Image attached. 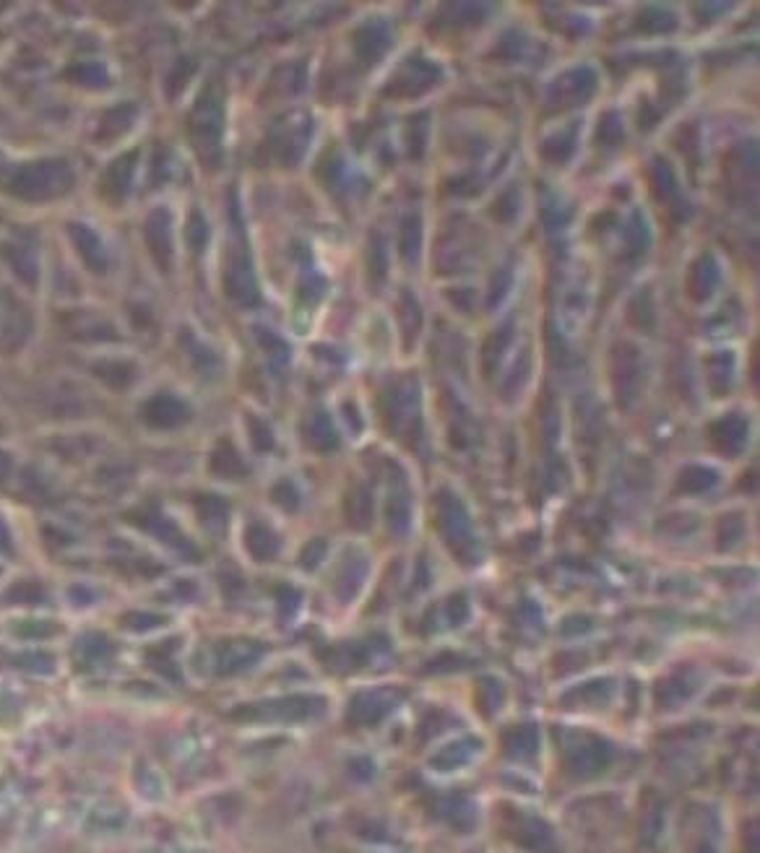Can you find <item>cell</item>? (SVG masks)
Listing matches in <instances>:
<instances>
[{
	"label": "cell",
	"mask_w": 760,
	"mask_h": 853,
	"mask_svg": "<svg viewBox=\"0 0 760 853\" xmlns=\"http://www.w3.org/2000/svg\"><path fill=\"white\" fill-rule=\"evenodd\" d=\"M74 169L66 159L47 156L11 167L3 175V188L19 200L44 203L68 193L74 188Z\"/></svg>",
	"instance_id": "1"
},
{
	"label": "cell",
	"mask_w": 760,
	"mask_h": 853,
	"mask_svg": "<svg viewBox=\"0 0 760 853\" xmlns=\"http://www.w3.org/2000/svg\"><path fill=\"white\" fill-rule=\"evenodd\" d=\"M325 710V700L320 695H286L266 702H253L235 708V718L245 721H305L316 718Z\"/></svg>",
	"instance_id": "2"
},
{
	"label": "cell",
	"mask_w": 760,
	"mask_h": 853,
	"mask_svg": "<svg viewBox=\"0 0 760 853\" xmlns=\"http://www.w3.org/2000/svg\"><path fill=\"white\" fill-rule=\"evenodd\" d=\"M58 323H60L63 333L74 341L99 344V341H118L121 339L118 325L107 315L97 310H66Z\"/></svg>",
	"instance_id": "3"
},
{
	"label": "cell",
	"mask_w": 760,
	"mask_h": 853,
	"mask_svg": "<svg viewBox=\"0 0 760 853\" xmlns=\"http://www.w3.org/2000/svg\"><path fill=\"white\" fill-rule=\"evenodd\" d=\"M263 656H266V646L258 640H245V638L224 640L216 648V671L222 677H235L240 671L253 669Z\"/></svg>",
	"instance_id": "4"
},
{
	"label": "cell",
	"mask_w": 760,
	"mask_h": 853,
	"mask_svg": "<svg viewBox=\"0 0 760 853\" xmlns=\"http://www.w3.org/2000/svg\"><path fill=\"white\" fill-rule=\"evenodd\" d=\"M68 237L79 253V258L86 263V269L91 273H107L110 271V250L105 245V239L99 237V232L83 222H71L68 224Z\"/></svg>",
	"instance_id": "5"
},
{
	"label": "cell",
	"mask_w": 760,
	"mask_h": 853,
	"mask_svg": "<svg viewBox=\"0 0 760 853\" xmlns=\"http://www.w3.org/2000/svg\"><path fill=\"white\" fill-rule=\"evenodd\" d=\"M191 419V409L177 395L160 393L141 406V422L152 429H175Z\"/></svg>",
	"instance_id": "6"
},
{
	"label": "cell",
	"mask_w": 760,
	"mask_h": 853,
	"mask_svg": "<svg viewBox=\"0 0 760 853\" xmlns=\"http://www.w3.org/2000/svg\"><path fill=\"white\" fill-rule=\"evenodd\" d=\"M401 698V690H362L349 702V718L357 724H378Z\"/></svg>",
	"instance_id": "7"
},
{
	"label": "cell",
	"mask_w": 760,
	"mask_h": 853,
	"mask_svg": "<svg viewBox=\"0 0 760 853\" xmlns=\"http://www.w3.org/2000/svg\"><path fill=\"white\" fill-rule=\"evenodd\" d=\"M144 237H146V245H149L154 261L161 269H169L172 266V224H169V214L164 208H154L146 216Z\"/></svg>",
	"instance_id": "8"
},
{
	"label": "cell",
	"mask_w": 760,
	"mask_h": 853,
	"mask_svg": "<svg viewBox=\"0 0 760 853\" xmlns=\"http://www.w3.org/2000/svg\"><path fill=\"white\" fill-rule=\"evenodd\" d=\"M136 117H138V107H136L133 102H118V105H113V107H107V110L99 115V120H97L94 138H97L99 144H113V141H118V138H122V136L133 128Z\"/></svg>",
	"instance_id": "9"
},
{
	"label": "cell",
	"mask_w": 760,
	"mask_h": 853,
	"mask_svg": "<svg viewBox=\"0 0 760 853\" xmlns=\"http://www.w3.org/2000/svg\"><path fill=\"white\" fill-rule=\"evenodd\" d=\"M136 161H138L136 152L118 156L102 175V193L107 198H115V200L125 198L133 185V177H136Z\"/></svg>",
	"instance_id": "10"
},
{
	"label": "cell",
	"mask_w": 760,
	"mask_h": 853,
	"mask_svg": "<svg viewBox=\"0 0 760 853\" xmlns=\"http://www.w3.org/2000/svg\"><path fill=\"white\" fill-rule=\"evenodd\" d=\"M29 331V317L11 297L0 294V347H16Z\"/></svg>",
	"instance_id": "11"
},
{
	"label": "cell",
	"mask_w": 760,
	"mask_h": 853,
	"mask_svg": "<svg viewBox=\"0 0 760 853\" xmlns=\"http://www.w3.org/2000/svg\"><path fill=\"white\" fill-rule=\"evenodd\" d=\"M3 258L11 266V271L16 273L19 281H24L27 286H35L40 278V261L35 255V250L24 242H8L3 245Z\"/></svg>",
	"instance_id": "12"
},
{
	"label": "cell",
	"mask_w": 760,
	"mask_h": 853,
	"mask_svg": "<svg viewBox=\"0 0 760 853\" xmlns=\"http://www.w3.org/2000/svg\"><path fill=\"white\" fill-rule=\"evenodd\" d=\"M91 372L99 383L113 390L130 388L138 378V367L130 359H99L91 364Z\"/></svg>",
	"instance_id": "13"
},
{
	"label": "cell",
	"mask_w": 760,
	"mask_h": 853,
	"mask_svg": "<svg viewBox=\"0 0 760 853\" xmlns=\"http://www.w3.org/2000/svg\"><path fill=\"white\" fill-rule=\"evenodd\" d=\"M66 78L83 89H105L110 83V71L99 60H81L66 71Z\"/></svg>",
	"instance_id": "14"
},
{
	"label": "cell",
	"mask_w": 760,
	"mask_h": 853,
	"mask_svg": "<svg viewBox=\"0 0 760 853\" xmlns=\"http://www.w3.org/2000/svg\"><path fill=\"white\" fill-rule=\"evenodd\" d=\"M47 601V591L40 581H16L11 583L3 593V604H11V606H37V604H44Z\"/></svg>",
	"instance_id": "15"
},
{
	"label": "cell",
	"mask_w": 760,
	"mask_h": 853,
	"mask_svg": "<svg viewBox=\"0 0 760 853\" xmlns=\"http://www.w3.org/2000/svg\"><path fill=\"white\" fill-rule=\"evenodd\" d=\"M245 544H247V552H250L255 560H261V562L274 560L277 552H279V536H277L271 528L261 526V523H253V526L247 528Z\"/></svg>",
	"instance_id": "16"
},
{
	"label": "cell",
	"mask_w": 760,
	"mask_h": 853,
	"mask_svg": "<svg viewBox=\"0 0 760 853\" xmlns=\"http://www.w3.org/2000/svg\"><path fill=\"white\" fill-rule=\"evenodd\" d=\"M693 693H695V677H693V674H685V671H678V674L667 677V679L659 685L656 700L664 702V705H672V702L690 700Z\"/></svg>",
	"instance_id": "17"
},
{
	"label": "cell",
	"mask_w": 760,
	"mask_h": 853,
	"mask_svg": "<svg viewBox=\"0 0 760 853\" xmlns=\"http://www.w3.org/2000/svg\"><path fill=\"white\" fill-rule=\"evenodd\" d=\"M76 653H79L83 661L99 663V661L113 659L115 646H113L110 638L102 635V632H86V635H81L79 640H76Z\"/></svg>",
	"instance_id": "18"
},
{
	"label": "cell",
	"mask_w": 760,
	"mask_h": 853,
	"mask_svg": "<svg viewBox=\"0 0 760 853\" xmlns=\"http://www.w3.org/2000/svg\"><path fill=\"white\" fill-rule=\"evenodd\" d=\"M211 471L224 479H238V476H245V464H242L240 453L230 442H219L216 450L211 453Z\"/></svg>",
	"instance_id": "19"
},
{
	"label": "cell",
	"mask_w": 760,
	"mask_h": 853,
	"mask_svg": "<svg viewBox=\"0 0 760 853\" xmlns=\"http://www.w3.org/2000/svg\"><path fill=\"white\" fill-rule=\"evenodd\" d=\"M138 526H141V528H146V531H152L157 539H161L164 544H169V546H175V549H188V546H191L188 539H183V536H180V531L175 528V523H172V520H167V518H161V515L146 513V515H141Z\"/></svg>",
	"instance_id": "20"
},
{
	"label": "cell",
	"mask_w": 760,
	"mask_h": 853,
	"mask_svg": "<svg viewBox=\"0 0 760 853\" xmlns=\"http://www.w3.org/2000/svg\"><path fill=\"white\" fill-rule=\"evenodd\" d=\"M11 666L27 671V674H40V677H50L55 671V656L47 653V651H24V653H16L11 659Z\"/></svg>",
	"instance_id": "21"
},
{
	"label": "cell",
	"mask_w": 760,
	"mask_h": 853,
	"mask_svg": "<svg viewBox=\"0 0 760 853\" xmlns=\"http://www.w3.org/2000/svg\"><path fill=\"white\" fill-rule=\"evenodd\" d=\"M11 632L24 640H47L60 632V624L55 620H19L13 622Z\"/></svg>",
	"instance_id": "22"
},
{
	"label": "cell",
	"mask_w": 760,
	"mask_h": 853,
	"mask_svg": "<svg viewBox=\"0 0 760 853\" xmlns=\"http://www.w3.org/2000/svg\"><path fill=\"white\" fill-rule=\"evenodd\" d=\"M161 624H167V617L149 609H133L121 617V627L128 632H152V630H160Z\"/></svg>",
	"instance_id": "23"
},
{
	"label": "cell",
	"mask_w": 760,
	"mask_h": 853,
	"mask_svg": "<svg viewBox=\"0 0 760 853\" xmlns=\"http://www.w3.org/2000/svg\"><path fill=\"white\" fill-rule=\"evenodd\" d=\"M199 510H200L203 523H206L208 528H214V531H216V528H222V526H224V520H227V515H230V507L222 503L219 497H203L199 505Z\"/></svg>",
	"instance_id": "24"
},
{
	"label": "cell",
	"mask_w": 760,
	"mask_h": 853,
	"mask_svg": "<svg viewBox=\"0 0 760 853\" xmlns=\"http://www.w3.org/2000/svg\"><path fill=\"white\" fill-rule=\"evenodd\" d=\"M136 788L146 796V799H152V802H157V799H161V794H164V786H161V778L149 768V765H141L138 768V778H136Z\"/></svg>",
	"instance_id": "25"
},
{
	"label": "cell",
	"mask_w": 760,
	"mask_h": 853,
	"mask_svg": "<svg viewBox=\"0 0 760 853\" xmlns=\"http://www.w3.org/2000/svg\"><path fill=\"white\" fill-rule=\"evenodd\" d=\"M573 695L578 700H609L612 698V682L609 679H594L586 682L584 687L573 690Z\"/></svg>",
	"instance_id": "26"
},
{
	"label": "cell",
	"mask_w": 760,
	"mask_h": 853,
	"mask_svg": "<svg viewBox=\"0 0 760 853\" xmlns=\"http://www.w3.org/2000/svg\"><path fill=\"white\" fill-rule=\"evenodd\" d=\"M247 426H250V437H253V445H255V450L266 453V450H271V448H274V434H271L269 425H263V422H261L258 417H250Z\"/></svg>",
	"instance_id": "27"
},
{
	"label": "cell",
	"mask_w": 760,
	"mask_h": 853,
	"mask_svg": "<svg viewBox=\"0 0 760 853\" xmlns=\"http://www.w3.org/2000/svg\"><path fill=\"white\" fill-rule=\"evenodd\" d=\"M310 440H313V445H318V448L333 445V429L325 422V417H316V419L310 422Z\"/></svg>",
	"instance_id": "28"
},
{
	"label": "cell",
	"mask_w": 760,
	"mask_h": 853,
	"mask_svg": "<svg viewBox=\"0 0 760 853\" xmlns=\"http://www.w3.org/2000/svg\"><path fill=\"white\" fill-rule=\"evenodd\" d=\"M277 604H279V612L284 617H292V614L300 609L302 596H300L297 588H281L279 593H277Z\"/></svg>",
	"instance_id": "29"
},
{
	"label": "cell",
	"mask_w": 760,
	"mask_h": 853,
	"mask_svg": "<svg viewBox=\"0 0 760 853\" xmlns=\"http://www.w3.org/2000/svg\"><path fill=\"white\" fill-rule=\"evenodd\" d=\"M68 599H71V604H74V606H89V604H94L99 596H97V591H94V588L76 583V585H71V588H68Z\"/></svg>",
	"instance_id": "30"
},
{
	"label": "cell",
	"mask_w": 760,
	"mask_h": 853,
	"mask_svg": "<svg viewBox=\"0 0 760 853\" xmlns=\"http://www.w3.org/2000/svg\"><path fill=\"white\" fill-rule=\"evenodd\" d=\"M271 495H274V500H277L281 507H297V492H294V487H292L289 481L277 484Z\"/></svg>",
	"instance_id": "31"
},
{
	"label": "cell",
	"mask_w": 760,
	"mask_h": 853,
	"mask_svg": "<svg viewBox=\"0 0 760 853\" xmlns=\"http://www.w3.org/2000/svg\"><path fill=\"white\" fill-rule=\"evenodd\" d=\"M323 542H313V544H308V549L302 552V565L305 567H316L320 562V557H323Z\"/></svg>",
	"instance_id": "32"
},
{
	"label": "cell",
	"mask_w": 760,
	"mask_h": 853,
	"mask_svg": "<svg viewBox=\"0 0 760 853\" xmlns=\"http://www.w3.org/2000/svg\"><path fill=\"white\" fill-rule=\"evenodd\" d=\"M13 552V536L11 528L5 526V520L0 518V554H11Z\"/></svg>",
	"instance_id": "33"
},
{
	"label": "cell",
	"mask_w": 760,
	"mask_h": 853,
	"mask_svg": "<svg viewBox=\"0 0 760 853\" xmlns=\"http://www.w3.org/2000/svg\"><path fill=\"white\" fill-rule=\"evenodd\" d=\"M11 471H13V461H11V456L0 450V481H8Z\"/></svg>",
	"instance_id": "34"
}]
</instances>
